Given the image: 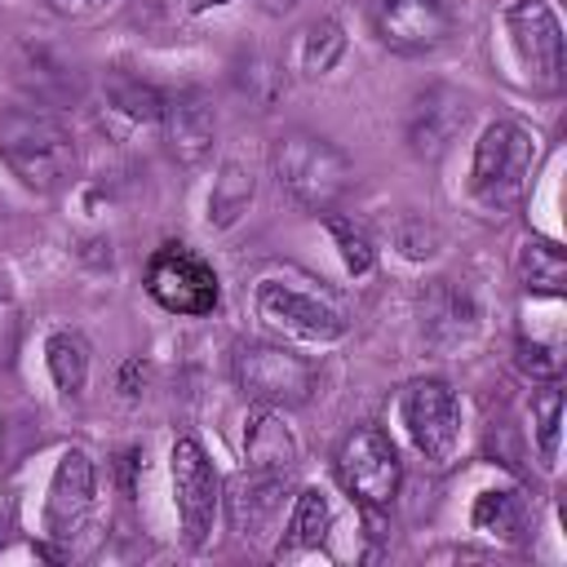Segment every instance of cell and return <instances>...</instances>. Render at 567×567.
Here are the masks:
<instances>
[{"label": "cell", "instance_id": "6da1fadb", "mask_svg": "<svg viewBox=\"0 0 567 567\" xmlns=\"http://www.w3.org/2000/svg\"><path fill=\"white\" fill-rule=\"evenodd\" d=\"M0 159L22 186L49 195L75 177L80 151L62 120L44 111H13L0 120Z\"/></svg>", "mask_w": 567, "mask_h": 567}, {"label": "cell", "instance_id": "7a4b0ae2", "mask_svg": "<svg viewBox=\"0 0 567 567\" xmlns=\"http://www.w3.org/2000/svg\"><path fill=\"white\" fill-rule=\"evenodd\" d=\"M275 177L292 204H301L310 213H332V204L350 190L354 168L341 146H332L319 133L297 128V133L279 137V146H275Z\"/></svg>", "mask_w": 567, "mask_h": 567}, {"label": "cell", "instance_id": "3957f363", "mask_svg": "<svg viewBox=\"0 0 567 567\" xmlns=\"http://www.w3.org/2000/svg\"><path fill=\"white\" fill-rule=\"evenodd\" d=\"M532 164H536V137L514 120H492L474 142L470 195L492 213L514 208L527 190Z\"/></svg>", "mask_w": 567, "mask_h": 567}, {"label": "cell", "instance_id": "277c9868", "mask_svg": "<svg viewBox=\"0 0 567 567\" xmlns=\"http://www.w3.org/2000/svg\"><path fill=\"white\" fill-rule=\"evenodd\" d=\"M230 372H235V385L248 399L270 403V408H297V403H306L319 390L315 359H306V354H297L288 346H275V341H244V346H235Z\"/></svg>", "mask_w": 567, "mask_h": 567}, {"label": "cell", "instance_id": "5b68a950", "mask_svg": "<svg viewBox=\"0 0 567 567\" xmlns=\"http://www.w3.org/2000/svg\"><path fill=\"white\" fill-rule=\"evenodd\" d=\"M501 27L532 89L554 93L563 84V22L549 0H509L501 9Z\"/></svg>", "mask_w": 567, "mask_h": 567}, {"label": "cell", "instance_id": "8992f818", "mask_svg": "<svg viewBox=\"0 0 567 567\" xmlns=\"http://www.w3.org/2000/svg\"><path fill=\"white\" fill-rule=\"evenodd\" d=\"M168 470H173V501H177V518H182V540L186 549H204L217 514H221V478L208 461V452L199 447V439L182 434L168 452Z\"/></svg>", "mask_w": 567, "mask_h": 567}, {"label": "cell", "instance_id": "52a82bcc", "mask_svg": "<svg viewBox=\"0 0 567 567\" xmlns=\"http://www.w3.org/2000/svg\"><path fill=\"white\" fill-rule=\"evenodd\" d=\"M146 292L155 306H164L168 315H208L221 301V284L213 275V266L204 257H195L186 244H159L146 261L142 275Z\"/></svg>", "mask_w": 567, "mask_h": 567}, {"label": "cell", "instance_id": "ba28073f", "mask_svg": "<svg viewBox=\"0 0 567 567\" xmlns=\"http://www.w3.org/2000/svg\"><path fill=\"white\" fill-rule=\"evenodd\" d=\"M399 416L412 439V447L430 465H447L461 447V403L447 381L439 377H416L399 394Z\"/></svg>", "mask_w": 567, "mask_h": 567}, {"label": "cell", "instance_id": "9c48e42d", "mask_svg": "<svg viewBox=\"0 0 567 567\" xmlns=\"http://www.w3.org/2000/svg\"><path fill=\"white\" fill-rule=\"evenodd\" d=\"M337 478L363 509H385L399 492V478H403V465H399L390 434L377 425H359L337 452Z\"/></svg>", "mask_w": 567, "mask_h": 567}, {"label": "cell", "instance_id": "30bf717a", "mask_svg": "<svg viewBox=\"0 0 567 567\" xmlns=\"http://www.w3.org/2000/svg\"><path fill=\"white\" fill-rule=\"evenodd\" d=\"M452 0H377L372 31L399 58H425L452 40Z\"/></svg>", "mask_w": 567, "mask_h": 567}, {"label": "cell", "instance_id": "8fae6325", "mask_svg": "<svg viewBox=\"0 0 567 567\" xmlns=\"http://www.w3.org/2000/svg\"><path fill=\"white\" fill-rule=\"evenodd\" d=\"M257 319L270 332H284L292 341H310V346H328L346 332V319L337 315V306H328L323 297L284 284V279H261L257 284Z\"/></svg>", "mask_w": 567, "mask_h": 567}, {"label": "cell", "instance_id": "7c38bea8", "mask_svg": "<svg viewBox=\"0 0 567 567\" xmlns=\"http://www.w3.org/2000/svg\"><path fill=\"white\" fill-rule=\"evenodd\" d=\"M483 328V301L465 279H434L421 292V337L430 350H465Z\"/></svg>", "mask_w": 567, "mask_h": 567}, {"label": "cell", "instance_id": "4fadbf2b", "mask_svg": "<svg viewBox=\"0 0 567 567\" xmlns=\"http://www.w3.org/2000/svg\"><path fill=\"white\" fill-rule=\"evenodd\" d=\"M93 487H97L93 456L84 447H66L53 465L49 496H44V532L53 540H75L84 532L93 514Z\"/></svg>", "mask_w": 567, "mask_h": 567}, {"label": "cell", "instance_id": "5bb4252c", "mask_svg": "<svg viewBox=\"0 0 567 567\" xmlns=\"http://www.w3.org/2000/svg\"><path fill=\"white\" fill-rule=\"evenodd\" d=\"M470 120V102L465 93H456L452 84H430L412 97L408 106V120H403V137H408V151L416 159H439L447 155V146L456 142V133L465 128Z\"/></svg>", "mask_w": 567, "mask_h": 567}, {"label": "cell", "instance_id": "9a60e30c", "mask_svg": "<svg viewBox=\"0 0 567 567\" xmlns=\"http://www.w3.org/2000/svg\"><path fill=\"white\" fill-rule=\"evenodd\" d=\"M159 128H164L168 155L182 168H199L217 142V111L199 89H177V93H164Z\"/></svg>", "mask_w": 567, "mask_h": 567}, {"label": "cell", "instance_id": "2e32d148", "mask_svg": "<svg viewBox=\"0 0 567 567\" xmlns=\"http://www.w3.org/2000/svg\"><path fill=\"white\" fill-rule=\"evenodd\" d=\"M284 492H288V474L244 470V474L230 483V496H226V509H230L235 532H239L244 540H266V536L279 527Z\"/></svg>", "mask_w": 567, "mask_h": 567}, {"label": "cell", "instance_id": "e0dca14e", "mask_svg": "<svg viewBox=\"0 0 567 567\" xmlns=\"http://www.w3.org/2000/svg\"><path fill=\"white\" fill-rule=\"evenodd\" d=\"M297 456H301V447H297V439H292V430H288L279 408L261 403L257 412H248V421H244V461H248V470L292 474Z\"/></svg>", "mask_w": 567, "mask_h": 567}, {"label": "cell", "instance_id": "ac0fdd59", "mask_svg": "<svg viewBox=\"0 0 567 567\" xmlns=\"http://www.w3.org/2000/svg\"><path fill=\"white\" fill-rule=\"evenodd\" d=\"M346 58V27L337 18H315L301 27L297 49H292V71L301 80H323L341 66Z\"/></svg>", "mask_w": 567, "mask_h": 567}, {"label": "cell", "instance_id": "d6986e66", "mask_svg": "<svg viewBox=\"0 0 567 567\" xmlns=\"http://www.w3.org/2000/svg\"><path fill=\"white\" fill-rule=\"evenodd\" d=\"M252 195H257V173H252L248 164H239V159H226V164L217 168V177H213V190H208V213H204L208 226H213V230L235 226V221L248 213Z\"/></svg>", "mask_w": 567, "mask_h": 567}, {"label": "cell", "instance_id": "ffe728a7", "mask_svg": "<svg viewBox=\"0 0 567 567\" xmlns=\"http://www.w3.org/2000/svg\"><path fill=\"white\" fill-rule=\"evenodd\" d=\"M518 266V284L536 297H563L567 288V257L554 239H527L514 257Z\"/></svg>", "mask_w": 567, "mask_h": 567}, {"label": "cell", "instance_id": "44dd1931", "mask_svg": "<svg viewBox=\"0 0 567 567\" xmlns=\"http://www.w3.org/2000/svg\"><path fill=\"white\" fill-rule=\"evenodd\" d=\"M332 527V505L319 487H301L297 501H292V514L284 523V536H279V554H301V549H315Z\"/></svg>", "mask_w": 567, "mask_h": 567}, {"label": "cell", "instance_id": "7402d4cb", "mask_svg": "<svg viewBox=\"0 0 567 567\" xmlns=\"http://www.w3.org/2000/svg\"><path fill=\"white\" fill-rule=\"evenodd\" d=\"M106 115L124 120L128 128H155L159 115H164V93L146 80H133V75H115L106 84Z\"/></svg>", "mask_w": 567, "mask_h": 567}, {"label": "cell", "instance_id": "603a6c76", "mask_svg": "<svg viewBox=\"0 0 567 567\" xmlns=\"http://www.w3.org/2000/svg\"><path fill=\"white\" fill-rule=\"evenodd\" d=\"M44 363H49V377L53 385L66 394V399H80L84 394V381H89V341L71 328L53 332L44 341Z\"/></svg>", "mask_w": 567, "mask_h": 567}, {"label": "cell", "instance_id": "cb8c5ba5", "mask_svg": "<svg viewBox=\"0 0 567 567\" xmlns=\"http://www.w3.org/2000/svg\"><path fill=\"white\" fill-rule=\"evenodd\" d=\"M474 532L483 536H496V540H518L523 527H527V505L518 492H483L474 501V514H470Z\"/></svg>", "mask_w": 567, "mask_h": 567}, {"label": "cell", "instance_id": "d4e9b609", "mask_svg": "<svg viewBox=\"0 0 567 567\" xmlns=\"http://www.w3.org/2000/svg\"><path fill=\"white\" fill-rule=\"evenodd\" d=\"M235 80H239V93H244L257 111H270V106L284 97V89H288V71H284V62L270 58V53H248V58L239 62Z\"/></svg>", "mask_w": 567, "mask_h": 567}, {"label": "cell", "instance_id": "484cf974", "mask_svg": "<svg viewBox=\"0 0 567 567\" xmlns=\"http://www.w3.org/2000/svg\"><path fill=\"white\" fill-rule=\"evenodd\" d=\"M532 439H536V456L545 470L558 465V439H563V390L554 381H545L532 394Z\"/></svg>", "mask_w": 567, "mask_h": 567}, {"label": "cell", "instance_id": "4316f807", "mask_svg": "<svg viewBox=\"0 0 567 567\" xmlns=\"http://www.w3.org/2000/svg\"><path fill=\"white\" fill-rule=\"evenodd\" d=\"M323 226H328V235H332V244H337V252H341V266H346V275H368L372 266H377V248H372V239L350 221V217H337V213H323Z\"/></svg>", "mask_w": 567, "mask_h": 567}, {"label": "cell", "instance_id": "83f0119b", "mask_svg": "<svg viewBox=\"0 0 567 567\" xmlns=\"http://www.w3.org/2000/svg\"><path fill=\"white\" fill-rule=\"evenodd\" d=\"M518 368L532 377V381H554L558 368H563V354H558V341H540V337H523L518 341Z\"/></svg>", "mask_w": 567, "mask_h": 567}, {"label": "cell", "instance_id": "f1b7e54d", "mask_svg": "<svg viewBox=\"0 0 567 567\" xmlns=\"http://www.w3.org/2000/svg\"><path fill=\"white\" fill-rule=\"evenodd\" d=\"M394 244H399L403 257H430V252H439V230L425 226V221H399Z\"/></svg>", "mask_w": 567, "mask_h": 567}, {"label": "cell", "instance_id": "f546056e", "mask_svg": "<svg viewBox=\"0 0 567 567\" xmlns=\"http://www.w3.org/2000/svg\"><path fill=\"white\" fill-rule=\"evenodd\" d=\"M13 332H18V310H13V292L0 279V359H9L13 350Z\"/></svg>", "mask_w": 567, "mask_h": 567}, {"label": "cell", "instance_id": "4dcf8cb0", "mask_svg": "<svg viewBox=\"0 0 567 567\" xmlns=\"http://www.w3.org/2000/svg\"><path fill=\"white\" fill-rule=\"evenodd\" d=\"M58 18H97V13H106L115 0H44Z\"/></svg>", "mask_w": 567, "mask_h": 567}, {"label": "cell", "instance_id": "1f68e13d", "mask_svg": "<svg viewBox=\"0 0 567 567\" xmlns=\"http://www.w3.org/2000/svg\"><path fill=\"white\" fill-rule=\"evenodd\" d=\"M221 4H230V0H190V13H204V9H221Z\"/></svg>", "mask_w": 567, "mask_h": 567}, {"label": "cell", "instance_id": "d6a6232c", "mask_svg": "<svg viewBox=\"0 0 567 567\" xmlns=\"http://www.w3.org/2000/svg\"><path fill=\"white\" fill-rule=\"evenodd\" d=\"M0 452H4V421H0Z\"/></svg>", "mask_w": 567, "mask_h": 567}]
</instances>
